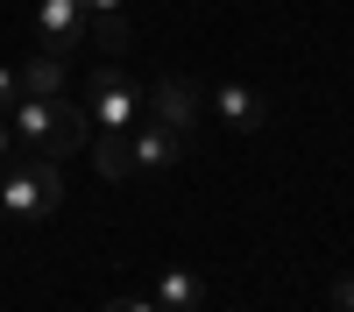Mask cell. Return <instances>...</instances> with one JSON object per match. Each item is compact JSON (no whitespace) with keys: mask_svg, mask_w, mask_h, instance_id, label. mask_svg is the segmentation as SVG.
Here are the masks:
<instances>
[{"mask_svg":"<svg viewBox=\"0 0 354 312\" xmlns=\"http://www.w3.org/2000/svg\"><path fill=\"white\" fill-rule=\"evenodd\" d=\"M85 8V28H100L106 50H128V0H78Z\"/></svg>","mask_w":354,"mask_h":312,"instance_id":"obj_11","label":"cell"},{"mask_svg":"<svg viewBox=\"0 0 354 312\" xmlns=\"http://www.w3.org/2000/svg\"><path fill=\"white\" fill-rule=\"evenodd\" d=\"M64 206V170H57V156L28 149V156H8L0 163V213H8L15 227H36L43 213Z\"/></svg>","mask_w":354,"mask_h":312,"instance_id":"obj_1","label":"cell"},{"mask_svg":"<svg viewBox=\"0 0 354 312\" xmlns=\"http://www.w3.org/2000/svg\"><path fill=\"white\" fill-rule=\"evenodd\" d=\"M128 135H135V128H128ZM128 135H121V128H100L93 142H85V149H93V170H100L106 185H128V178H135V142H128Z\"/></svg>","mask_w":354,"mask_h":312,"instance_id":"obj_7","label":"cell"},{"mask_svg":"<svg viewBox=\"0 0 354 312\" xmlns=\"http://www.w3.org/2000/svg\"><path fill=\"white\" fill-rule=\"evenodd\" d=\"M64 71H71V57H57V50H36L28 64L15 71L21 78V93H36V100H57L64 93Z\"/></svg>","mask_w":354,"mask_h":312,"instance_id":"obj_9","label":"cell"},{"mask_svg":"<svg viewBox=\"0 0 354 312\" xmlns=\"http://www.w3.org/2000/svg\"><path fill=\"white\" fill-rule=\"evenodd\" d=\"M100 312H163L156 298H113V305H100Z\"/></svg>","mask_w":354,"mask_h":312,"instance_id":"obj_12","label":"cell"},{"mask_svg":"<svg viewBox=\"0 0 354 312\" xmlns=\"http://www.w3.org/2000/svg\"><path fill=\"white\" fill-rule=\"evenodd\" d=\"M333 305H340V312H354V277H340V284H333Z\"/></svg>","mask_w":354,"mask_h":312,"instance_id":"obj_14","label":"cell"},{"mask_svg":"<svg viewBox=\"0 0 354 312\" xmlns=\"http://www.w3.org/2000/svg\"><path fill=\"white\" fill-rule=\"evenodd\" d=\"M142 107H149V121H156V128H177L185 142H192V128L205 121V93H198L192 78H156L149 93H142Z\"/></svg>","mask_w":354,"mask_h":312,"instance_id":"obj_4","label":"cell"},{"mask_svg":"<svg viewBox=\"0 0 354 312\" xmlns=\"http://www.w3.org/2000/svg\"><path fill=\"white\" fill-rule=\"evenodd\" d=\"M213 113L234 128V135H255V128H270V100L255 93V85H213Z\"/></svg>","mask_w":354,"mask_h":312,"instance_id":"obj_6","label":"cell"},{"mask_svg":"<svg viewBox=\"0 0 354 312\" xmlns=\"http://www.w3.org/2000/svg\"><path fill=\"white\" fill-rule=\"evenodd\" d=\"M78 43H85V8L78 0H36V50L71 57Z\"/></svg>","mask_w":354,"mask_h":312,"instance_id":"obj_5","label":"cell"},{"mask_svg":"<svg viewBox=\"0 0 354 312\" xmlns=\"http://www.w3.org/2000/svg\"><path fill=\"white\" fill-rule=\"evenodd\" d=\"M8 149H15V128H8V113H0V163H8Z\"/></svg>","mask_w":354,"mask_h":312,"instance_id":"obj_15","label":"cell"},{"mask_svg":"<svg viewBox=\"0 0 354 312\" xmlns=\"http://www.w3.org/2000/svg\"><path fill=\"white\" fill-rule=\"evenodd\" d=\"M15 100H21V78H15L8 64H0V107H15Z\"/></svg>","mask_w":354,"mask_h":312,"instance_id":"obj_13","label":"cell"},{"mask_svg":"<svg viewBox=\"0 0 354 312\" xmlns=\"http://www.w3.org/2000/svg\"><path fill=\"white\" fill-rule=\"evenodd\" d=\"M135 142V170H163V163H177V156H185V135H177V128H135L128 135Z\"/></svg>","mask_w":354,"mask_h":312,"instance_id":"obj_8","label":"cell"},{"mask_svg":"<svg viewBox=\"0 0 354 312\" xmlns=\"http://www.w3.org/2000/svg\"><path fill=\"white\" fill-rule=\"evenodd\" d=\"M8 128L28 142V149H43V156H71L93 142V121H85V107H71L64 93L57 100H36V93H21L8 107Z\"/></svg>","mask_w":354,"mask_h":312,"instance_id":"obj_2","label":"cell"},{"mask_svg":"<svg viewBox=\"0 0 354 312\" xmlns=\"http://www.w3.org/2000/svg\"><path fill=\"white\" fill-rule=\"evenodd\" d=\"M156 305L163 312H198L205 305V277L198 270H163L156 277Z\"/></svg>","mask_w":354,"mask_h":312,"instance_id":"obj_10","label":"cell"},{"mask_svg":"<svg viewBox=\"0 0 354 312\" xmlns=\"http://www.w3.org/2000/svg\"><path fill=\"white\" fill-rule=\"evenodd\" d=\"M85 121L93 128H142V93L121 78V71H93V93H85Z\"/></svg>","mask_w":354,"mask_h":312,"instance_id":"obj_3","label":"cell"}]
</instances>
